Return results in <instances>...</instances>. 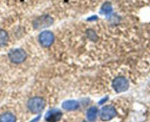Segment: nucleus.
I'll use <instances>...</instances> for the list:
<instances>
[{"label":"nucleus","mask_w":150,"mask_h":122,"mask_svg":"<svg viewBox=\"0 0 150 122\" xmlns=\"http://www.w3.org/2000/svg\"><path fill=\"white\" fill-rule=\"evenodd\" d=\"M16 121V118L11 113H5L0 116V121L2 122H14Z\"/></svg>","instance_id":"obj_10"},{"label":"nucleus","mask_w":150,"mask_h":122,"mask_svg":"<svg viewBox=\"0 0 150 122\" xmlns=\"http://www.w3.org/2000/svg\"><path fill=\"white\" fill-rule=\"evenodd\" d=\"M63 113L58 109L53 108L49 110L45 115V120L50 122L58 121L61 119Z\"/></svg>","instance_id":"obj_7"},{"label":"nucleus","mask_w":150,"mask_h":122,"mask_svg":"<svg viewBox=\"0 0 150 122\" xmlns=\"http://www.w3.org/2000/svg\"><path fill=\"white\" fill-rule=\"evenodd\" d=\"M117 115L116 109L111 105H107L102 107L99 112V117L102 121H110Z\"/></svg>","instance_id":"obj_5"},{"label":"nucleus","mask_w":150,"mask_h":122,"mask_svg":"<svg viewBox=\"0 0 150 122\" xmlns=\"http://www.w3.org/2000/svg\"><path fill=\"white\" fill-rule=\"evenodd\" d=\"M108 97H106V98L105 99H102V101H100V102L99 103V104H103L104 102H105V101H106V100H108Z\"/></svg>","instance_id":"obj_14"},{"label":"nucleus","mask_w":150,"mask_h":122,"mask_svg":"<svg viewBox=\"0 0 150 122\" xmlns=\"http://www.w3.org/2000/svg\"><path fill=\"white\" fill-rule=\"evenodd\" d=\"M87 35H88V38H90L91 40V41H95L94 38L97 39V36H96V33L93 32V30H88V31H87Z\"/></svg>","instance_id":"obj_13"},{"label":"nucleus","mask_w":150,"mask_h":122,"mask_svg":"<svg viewBox=\"0 0 150 122\" xmlns=\"http://www.w3.org/2000/svg\"><path fill=\"white\" fill-rule=\"evenodd\" d=\"M112 87L116 93L125 92L129 88V82L125 77H117L112 80Z\"/></svg>","instance_id":"obj_3"},{"label":"nucleus","mask_w":150,"mask_h":122,"mask_svg":"<svg viewBox=\"0 0 150 122\" xmlns=\"http://www.w3.org/2000/svg\"><path fill=\"white\" fill-rule=\"evenodd\" d=\"M53 23V18L49 15L38 17L33 21V27L35 30H41L50 27Z\"/></svg>","instance_id":"obj_4"},{"label":"nucleus","mask_w":150,"mask_h":122,"mask_svg":"<svg viewBox=\"0 0 150 122\" xmlns=\"http://www.w3.org/2000/svg\"><path fill=\"white\" fill-rule=\"evenodd\" d=\"M99 113V110H98L97 107H91L88 110L87 114H86V116H87L88 120L90 121H93L97 117V115Z\"/></svg>","instance_id":"obj_9"},{"label":"nucleus","mask_w":150,"mask_h":122,"mask_svg":"<svg viewBox=\"0 0 150 122\" xmlns=\"http://www.w3.org/2000/svg\"><path fill=\"white\" fill-rule=\"evenodd\" d=\"M45 106V99L40 97H33L27 102V108L30 110L31 113H35V114L42 112Z\"/></svg>","instance_id":"obj_1"},{"label":"nucleus","mask_w":150,"mask_h":122,"mask_svg":"<svg viewBox=\"0 0 150 122\" xmlns=\"http://www.w3.org/2000/svg\"><path fill=\"white\" fill-rule=\"evenodd\" d=\"M9 36L6 31L0 30V47H3L8 44Z\"/></svg>","instance_id":"obj_11"},{"label":"nucleus","mask_w":150,"mask_h":122,"mask_svg":"<svg viewBox=\"0 0 150 122\" xmlns=\"http://www.w3.org/2000/svg\"><path fill=\"white\" fill-rule=\"evenodd\" d=\"M54 41V34L50 31H43L39 35V42L43 47H50Z\"/></svg>","instance_id":"obj_6"},{"label":"nucleus","mask_w":150,"mask_h":122,"mask_svg":"<svg viewBox=\"0 0 150 122\" xmlns=\"http://www.w3.org/2000/svg\"><path fill=\"white\" fill-rule=\"evenodd\" d=\"M112 12V5L110 2H107L103 4V5L101 8L100 13L101 14H105V15H109Z\"/></svg>","instance_id":"obj_12"},{"label":"nucleus","mask_w":150,"mask_h":122,"mask_svg":"<svg viewBox=\"0 0 150 122\" xmlns=\"http://www.w3.org/2000/svg\"><path fill=\"white\" fill-rule=\"evenodd\" d=\"M8 57L12 63L19 64L25 61L27 57V54L22 49H14L9 51Z\"/></svg>","instance_id":"obj_2"},{"label":"nucleus","mask_w":150,"mask_h":122,"mask_svg":"<svg viewBox=\"0 0 150 122\" xmlns=\"http://www.w3.org/2000/svg\"><path fill=\"white\" fill-rule=\"evenodd\" d=\"M62 107L67 111H73V110H76L79 108L80 104L78 102L75 101V100H67L62 104Z\"/></svg>","instance_id":"obj_8"}]
</instances>
